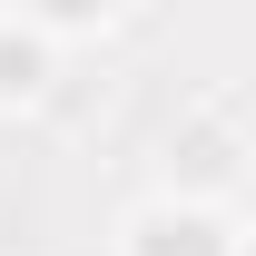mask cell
I'll use <instances>...</instances> for the list:
<instances>
[{
	"mask_svg": "<svg viewBox=\"0 0 256 256\" xmlns=\"http://www.w3.org/2000/svg\"><path fill=\"white\" fill-rule=\"evenodd\" d=\"M246 108L226 89H207V98H188L178 108V128H168V188L158 197H178V207H226L236 217V197H246Z\"/></svg>",
	"mask_w": 256,
	"mask_h": 256,
	"instance_id": "cell-1",
	"label": "cell"
},
{
	"mask_svg": "<svg viewBox=\"0 0 256 256\" xmlns=\"http://www.w3.org/2000/svg\"><path fill=\"white\" fill-rule=\"evenodd\" d=\"M118 256H246V217H226V207H178V197H148V207H128Z\"/></svg>",
	"mask_w": 256,
	"mask_h": 256,
	"instance_id": "cell-2",
	"label": "cell"
},
{
	"mask_svg": "<svg viewBox=\"0 0 256 256\" xmlns=\"http://www.w3.org/2000/svg\"><path fill=\"white\" fill-rule=\"evenodd\" d=\"M60 50L30 30V10H0V108H40V98L60 89Z\"/></svg>",
	"mask_w": 256,
	"mask_h": 256,
	"instance_id": "cell-3",
	"label": "cell"
}]
</instances>
